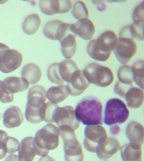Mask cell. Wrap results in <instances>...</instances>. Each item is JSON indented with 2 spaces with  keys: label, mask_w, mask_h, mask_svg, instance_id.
Listing matches in <instances>:
<instances>
[{
  "label": "cell",
  "mask_w": 144,
  "mask_h": 161,
  "mask_svg": "<svg viewBox=\"0 0 144 161\" xmlns=\"http://www.w3.org/2000/svg\"><path fill=\"white\" fill-rule=\"evenodd\" d=\"M27 99L25 112L40 113L47 100L45 88L39 85L32 86L28 92Z\"/></svg>",
  "instance_id": "obj_9"
},
{
  "label": "cell",
  "mask_w": 144,
  "mask_h": 161,
  "mask_svg": "<svg viewBox=\"0 0 144 161\" xmlns=\"http://www.w3.org/2000/svg\"><path fill=\"white\" fill-rule=\"evenodd\" d=\"M144 63L143 60L137 61L131 66L134 81L142 90L144 83Z\"/></svg>",
  "instance_id": "obj_29"
},
{
  "label": "cell",
  "mask_w": 144,
  "mask_h": 161,
  "mask_svg": "<svg viewBox=\"0 0 144 161\" xmlns=\"http://www.w3.org/2000/svg\"><path fill=\"white\" fill-rule=\"evenodd\" d=\"M5 161H19L18 155L11 154L7 156Z\"/></svg>",
  "instance_id": "obj_40"
},
{
  "label": "cell",
  "mask_w": 144,
  "mask_h": 161,
  "mask_svg": "<svg viewBox=\"0 0 144 161\" xmlns=\"http://www.w3.org/2000/svg\"><path fill=\"white\" fill-rule=\"evenodd\" d=\"M120 147V144L117 139L107 137L103 143L97 146L96 153L99 158L105 160L115 154Z\"/></svg>",
  "instance_id": "obj_14"
},
{
  "label": "cell",
  "mask_w": 144,
  "mask_h": 161,
  "mask_svg": "<svg viewBox=\"0 0 144 161\" xmlns=\"http://www.w3.org/2000/svg\"><path fill=\"white\" fill-rule=\"evenodd\" d=\"M90 85L84 77L82 70L78 69L72 75L66 87L69 95L76 97L82 94Z\"/></svg>",
  "instance_id": "obj_12"
},
{
  "label": "cell",
  "mask_w": 144,
  "mask_h": 161,
  "mask_svg": "<svg viewBox=\"0 0 144 161\" xmlns=\"http://www.w3.org/2000/svg\"><path fill=\"white\" fill-rule=\"evenodd\" d=\"M59 136L58 128L49 123L38 130L34 140L39 148L48 154L50 150H54L58 147Z\"/></svg>",
  "instance_id": "obj_4"
},
{
  "label": "cell",
  "mask_w": 144,
  "mask_h": 161,
  "mask_svg": "<svg viewBox=\"0 0 144 161\" xmlns=\"http://www.w3.org/2000/svg\"><path fill=\"white\" fill-rule=\"evenodd\" d=\"M144 126L136 121L129 123L126 127L125 134L130 143L141 145L144 142Z\"/></svg>",
  "instance_id": "obj_17"
},
{
  "label": "cell",
  "mask_w": 144,
  "mask_h": 161,
  "mask_svg": "<svg viewBox=\"0 0 144 161\" xmlns=\"http://www.w3.org/2000/svg\"><path fill=\"white\" fill-rule=\"evenodd\" d=\"M20 147L19 140L15 138L8 137L7 146V153L13 154L18 152Z\"/></svg>",
  "instance_id": "obj_35"
},
{
  "label": "cell",
  "mask_w": 144,
  "mask_h": 161,
  "mask_svg": "<svg viewBox=\"0 0 144 161\" xmlns=\"http://www.w3.org/2000/svg\"><path fill=\"white\" fill-rule=\"evenodd\" d=\"M120 127L118 125H115L110 128V132L113 135H116L120 131Z\"/></svg>",
  "instance_id": "obj_39"
},
{
  "label": "cell",
  "mask_w": 144,
  "mask_h": 161,
  "mask_svg": "<svg viewBox=\"0 0 144 161\" xmlns=\"http://www.w3.org/2000/svg\"><path fill=\"white\" fill-rule=\"evenodd\" d=\"M129 111L126 104L121 100L112 98L106 103L104 123L110 126L125 123L129 118Z\"/></svg>",
  "instance_id": "obj_3"
},
{
  "label": "cell",
  "mask_w": 144,
  "mask_h": 161,
  "mask_svg": "<svg viewBox=\"0 0 144 161\" xmlns=\"http://www.w3.org/2000/svg\"><path fill=\"white\" fill-rule=\"evenodd\" d=\"M78 69L75 62L70 59L65 60L60 63L58 66L60 76L65 82L69 83L72 75Z\"/></svg>",
  "instance_id": "obj_25"
},
{
  "label": "cell",
  "mask_w": 144,
  "mask_h": 161,
  "mask_svg": "<svg viewBox=\"0 0 144 161\" xmlns=\"http://www.w3.org/2000/svg\"><path fill=\"white\" fill-rule=\"evenodd\" d=\"M87 52L91 58L98 61H106L111 54V53H105L99 49L96 46L95 39L91 40L89 42Z\"/></svg>",
  "instance_id": "obj_27"
},
{
  "label": "cell",
  "mask_w": 144,
  "mask_h": 161,
  "mask_svg": "<svg viewBox=\"0 0 144 161\" xmlns=\"http://www.w3.org/2000/svg\"><path fill=\"white\" fill-rule=\"evenodd\" d=\"M40 7L41 11L47 15L61 14V1H40Z\"/></svg>",
  "instance_id": "obj_28"
},
{
  "label": "cell",
  "mask_w": 144,
  "mask_h": 161,
  "mask_svg": "<svg viewBox=\"0 0 144 161\" xmlns=\"http://www.w3.org/2000/svg\"><path fill=\"white\" fill-rule=\"evenodd\" d=\"M144 2H142L136 6L132 14L134 22L144 21Z\"/></svg>",
  "instance_id": "obj_37"
},
{
  "label": "cell",
  "mask_w": 144,
  "mask_h": 161,
  "mask_svg": "<svg viewBox=\"0 0 144 161\" xmlns=\"http://www.w3.org/2000/svg\"><path fill=\"white\" fill-rule=\"evenodd\" d=\"M24 120V114L20 108L16 106L9 107L3 113V125L8 129L19 126Z\"/></svg>",
  "instance_id": "obj_16"
},
{
  "label": "cell",
  "mask_w": 144,
  "mask_h": 161,
  "mask_svg": "<svg viewBox=\"0 0 144 161\" xmlns=\"http://www.w3.org/2000/svg\"><path fill=\"white\" fill-rule=\"evenodd\" d=\"M133 86L132 84L131 85H125L121 83L119 81H118L115 86L114 92L115 94L120 96L122 98H124V96L127 91L132 86Z\"/></svg>",
  "instance_id": "obj_36"
},
{
  "label": "cell",
  "mask_w": 144,
  "mask_h": 161,
  "mask_svg": "<svg viewBox=\"0 0 144 161\" xmlns=\"http://www.w3.org/2000/svg\"><path fill=\"white\" fill-rule=\"evenodd\" d=\"M144 21L134 22L131 25L123 28L119 34V38H128L139 41H143Z\"/></svg>",
  "instance_id": "obj_18"
},
{
  "label": "cell",
  "mask_w": 144,
  "mask_h": 161,
  "mask_svg": "<svg viewBox=\"0 0 144 161\" xmlns=\"http://www.w3.org/2000/svg\"><path fill=\"white\" fill-rule=\"evenodd\" d=\"M8 137L6 131L0 130V159L4 158L7 154Z\"/></svg>",
  "instance_id": "obj_33"
},
{
  "label": "cell",
  "mask_w": 144,
  "mask_h": 161,
  "mask_svg": "<svg viewBox=\"0 0 144 161\" xmlns=\"http://www.w3.org/2000/svg\"><path fill=\"white\" fill-rule=\"evenodd\" d=\"M117 75L120 82L125 85H131L134 82L133 75L131 66L129 64H124L119 68Z\"/></svg>",
  "instance_id": "obj_30"
},
{
  "label": "cell",
  "mask_w": 144,
  "mask_h": 161,
  "mask_svg": "<svg viewBox=\"0 0 144 161\" xmlns=\"http://www.w3.org/2000/svg\"><path fill=\"white\" fill-rule=\"evenodd\" d=\"M118 38L115 33L113 31H105L95 40L97 47L102 52L112 53L118 42Z\"/></svg>",
  "instance_id": "obj_15"
},
{
  "label": "cell",
  "mask_w": 144,
  "mask_h": 161,
  "mask_svg": "<svg viewBox=\"0 0 144 161\" xmlns=\"http://www.w3.org/2000/svg\"><path fill=\"white\" fill-rule=\"evenodd\" d=\"M70 30L76 36L84 40L92 38L95 31L94 24L91 19H86L79 20L74 24H71Z\"/></svg>",
  "instance_id": "obj_13"
},
{
  "label": "cell",
  "mask_w": 144,
  "mask_h": 161,
  "mask_svg": "<svg viewBox=\"0 0 144 161\" xmlns=\"http://www.w3.org/2000/svg\"><path fill=\"white\" fill-rule=\"evenodd\" d=\"M72 14L74 18L78 21L88 19L89 12L85 3L82 1L76 2L73 6Z\"/></svg>",
  "instance_id": "obj_31"
},
{
  "label": "cell",
  "mask_w": 144,
  "mask_h": 161,
  "mask_svg": "<svg viewBox=\"0 0 144 161\" xmlns=\"http://www.w3.org/2000/svg\"><path fill=\"white\" fill-rule=\"evenodd\" d=\"M123 161H142L141 145L128 143L120 148Z\"/></svg>",
  "instance_id": "obj_19"
},
{
  "label": "cell",
  "mask_w": 144,
  "mask_h": 161,
  "mask_svg": "<svg viewBox=\"0 0 144 161\" xmlns=\"http://www.w3.org/2000/svg\"><path fill=\"white\" fill-rule=\"evenodd\" d=\"M93 3L94 4L96 5V7H97V9L99 11L103 12L107 8V6L105 3L104 2H101V1H93Z\"/></svg>",
  "instance_id": "obj_38"
},
{
  "label": "cell",
  "mask_w": 144,
  "mask_h": 161,
  "mask_svg": "<svg viewBox=\"0 0 144 161\" xmlns=\"http://www.w3.org/2000/svg\"><path fill=\"white\" fill-rule=\"evenodd\" d=\"M41 24V18L38 14H30L25 18L23 23V30L27 35H34L38 30Z\"/></svg>",
  "instance_id": "obj_26"
},
{
  "label": "cell",
  "mask_w": 144,
  "mask_h": 161,
  "mask_svg": "<svg viewBox=\"0 0 144 161\" xmlns=\"http://www.w3.org/2000/svg\"><path fill=\"white\" fill-rule=\"evenodd\" d=\"M23 61V55L13 49H4L0 52V71L8 74L20 67Z\"/></svg>",
  "instance_id": "obj_8"
},
{
  "label": "cell",
  "mask_w": 144,
  "mask_h": 161,
  "mask_svg": "<svg viewBox=\"0 0 144 161\" xmlns=\"http://www.w3.org/2000/svg\"><path fill=\"white\" fill-rule=\"evenodd\" d=\"M39 161H56V160L52 157L46 156L45 157H41L40 158Z\"/></svg>",
  "instance_id": "obj_41"
},
{
  "label": "cell",
  "mask_w": 144,
  "mask_h": 161,
  "mask_svg": "<svg viewBox=\"0 0 144 161\" xmlns=\"http://www.w3.org/2000/svg\"><path fill=\"white\" fill-rule=\"evenodd\" d=\"M42 72L41 68L37 64L29 63L23 68L21 71L23 78L26 79L29 85L37 83L41 79Z\"/></svg>",
  "instance_id": "obj_23"
},
{
  "label": "cell",
  "mask_w": 144,
  "mask_h": 161,
  "mask_svg": "<svg viewBox=\"0 0 144 161\" xmlns=\"http://www.w3.org/2000/svg\"><path fill=\"white\" fill-rule=\"evenodd\" d=\"M83 145L85 149L96 153L97 146L102 144L107 138L105 129L101 125H87L85 129Z\"/></svg>",
  "instance_id": "obj_5"
},
{
  "label": "cell",
  "mask_w": 144,
  "mask_h": 161,
  "mask_svg": "<svg viewBox=\"0 0 144 161\" xmlns=\"http://www.w3.org/2000/svg\"><path fill=\"white\" fill-rule=\"evenodd\" d=\"M7 91L11 94L26 90L29 87V82L24 78L11 76L3 81Z\"/></svg>",
  "instance_id": "obj_22"
},
{
  "label": "cell",
  "mask_w": 144,
  "mask_h": 161,
  "mask_svg": "<svg viewBox=\"0 0 144 161\" xmlns=\"http://www.w3.org/2000/svg\"><path fill=\"white\" fill-rule=\"evenodd\" d=\"M71 24L64 23L61 20L54 19L47 23L44 28V35L52 40H61L71 32Z\"/></svg>",
  "instance_id": "obj_11"
},
{
  "label": "cell",
  "mask_w": 144,
  "mask_h": 161,
  "mask_svg": "<svg viewBox=\"0 0 144 161\" xmlns=\"http://www.w3.org/2000/svg\"><path fill=\"white\" fill-rule=\"evenodd\" d=\"M56 123L58 126L68 125L74 130L78 129L80 122L76 117L75 110L71 106L56 107L52 115V123Z\"/></svg>",
  "instance_id": "obj_6"
},
{
  "label": "cell",
  "mask_w": 144,
  "mask_h": 161,
  "mask_svg": "<svg viewBox=\"0 0 144 161\" xmlns=\"http://www.w3.org/2000/svg\"><path fill=\"white\" fill-rule=\"evenodd\" d=\"M83 73L88 82L99 87H107L114 80V74L112 69L96 63L88 64Z\"/></svg>",
  "instance_id": "obj_2"
},
{
  "label": "cell",
  "mask_w": 144,
  "mask_h": 161,
  "mask_svg": "<svg viewBox=\"0 0 144 161\" xmlns=\"http://www.w3.org/2000/svg\"><path fill=\"white\" fill-rule=\"evenodd\" d=\"M66 85H60L52 86L46 92V96L50 102L57 104L64 101L69 96Z\"/></svg>",
  "instance_id": "obj_24"
},
{
  "label": "cell",
  "mask_w": 144,
  "mask_h": 161,
  "mask_svg": "<svg viewBox=\"0 0 144 161\" xmlns=\"http://www.w3.org/2000/svg\"><path fill=\"white\" fill-rule=\"evenodd\" d=\"M76 36L72 31L59 40L61 46L62 54L66 59H70L74 55L77 49Z\"/></svg>",
  "instance_id": "obj_20"
},
{
  "label": "cell",
  "mask_w": 144,
  "mask_h": 161,
  "mask_svg": "<svg viewBox=\"0 0 144 161\" xmlns=\"http://www.w3.org/2000/svg\"><path fill=\"white\" fill-rule=\"evenodd\" d=\"M137 49L136 42L133 39L119 38L113 52L121 64H126L136 54Z\"/></svg>",
  "instance_id": "obj_7"
},
{
  "label": "cell",
  "mask_w": 144,
  "mask_h": 161,
  "mask_svg": "<svg viewBox=\"0 0 144 161\" xmlns=\"http://www.w3.org/2000/svg\"><path fill=\"white\" fill-rule=\"evenodd\" d=\"M76 117L84 125H102L103 106L98 99L89 97L84 98L76 106Z\"/></svg>",
  "instance_id": "obj_1"
},
{
  "label": "cell",
  "mask_w": 144,
  "mask_h": 161,
  "mask_svg": "<svg viewBox=\"0 0 144 161\" xmlns=\"http://www.w3.org/2000/svg\"><path fill=\"white\" fill-rule=\"evenodd\" d=\"M18 152L19 161H33L36 155L44 157L48 154L39 148L32 136L25 137L21 141Z\"/></svg>",
  "instance_id": "obj_10"
},
{
  "label": "cell",
  "mask_w": 144,
  "mask_h": 161,
  "mask_svg": "<svg viewBox=\"0 0 144 161\" xmlns=\"http://www.w3.org/2000/svg\"><path fill=\"white\" fill-rule=\"evenodd\" d=\"M14 95L8 92L5 86L4 83L0 80V102L7 103L13 102L14 100Z\"/></svg>",
  "instance_id": "obj_34"
},
{
  "label": "cell",
  "mask_w": 144,
  "mask_h": 161,
  "mask_svg": "<svg viewBox=\"0 0 144 161\" xmlns=\"http://www.w3.org/2000/svg\"><path fill=\"white\" fill-rule=\"evenodd\" d=\"M128 107L135 109L141 107L144 102L143 90L137 87H131L124 96Z\"/></svg>",
  "instance_id": "obj_21"
},
{
  "label": "cell",
  "mask_w": 144,
  "mask_h": 161,
  "mask_svg": "<svg viewBox=\"0 0 144 161\" xmlns=\"http://www.w3.org/2000/svg\"><path fill=\"white\" fill-rule=\"evenodd\" d=\"M59 63H55L50 65L47 69V75L49 80L56 85H60L65 82L60 76L58 71Z\"/></svg>",
  "instance_id": "obj_32"
}]
</instances>
